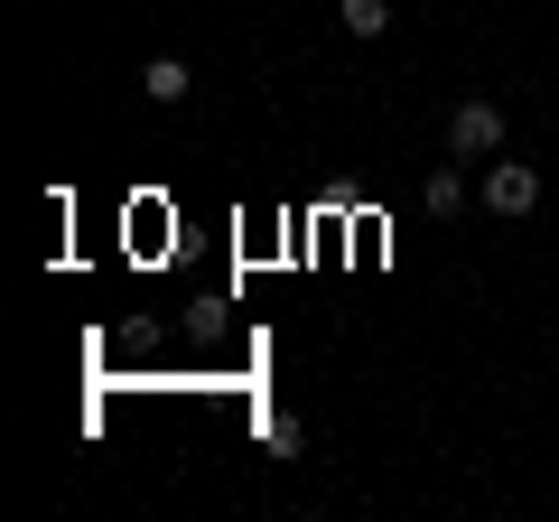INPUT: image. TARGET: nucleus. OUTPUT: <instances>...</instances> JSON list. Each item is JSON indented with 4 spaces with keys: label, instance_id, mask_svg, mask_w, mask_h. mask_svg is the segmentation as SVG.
I'll return each mask as SVG.
<instances>
[{
    "label": "nucleus",
    "instance_id": "obj_1",
    "mask_svg": "<svg viewBox=\"0 0 559 522\" xmlns=\"http://www.w3.org/2000/svg\"><path fill=\"white\" fill-rule=\"evenodd\" d=\"M503 150V103H457L448 112V159H495Z\"/></svg>",
    "mask_w": 559,
    "mask_h": 522
},
{
    "label": "nucleus",
    "instance_id": "obj_2",
    "mask_svg": "<svg viewBox=\"0 0 559 522\" xmlns=\"http://www.w3.org/2000/svg\"><path fill=\"white\" fill-rule=\"evenodd\" d=\"M485 205H495V215H532L540 205V168L532 159H495L485 168Z\"/></svg>",
    "mask_w": 559,
    "mask_h": 522
},
{
    "label": "nucleus",
    "instance_id": "obj_3",
    "mask_svg": "<svg viewBox=\"0 0 559 522\" xmlns=\"http://www.w3.org/2000/svg\"><path fill=\"white\" fill-rule=\"evenodd\" d=\"M140 94H150V103H187V94H197L187 57H150V66H140Z\"/></svg>",
    "mask_w": 559,
    "mask_h": 522
},
{
    "label": "nucleus",
    "instance_id": "obj_4",
    "mask_svg": "<svg viewBox=\"0 0 559 522\" xmlns=\"http://www.w3.org/2000/svg\"><path fill=\"white\" fill-rule=\"evenodd\" d=\"M336 20L355 28V38H382V28H392V0H336Z\"/></svg>",
    "mask_w": 559,
    "mask_h": 522
},
{
    "label": "nucleus",
    "instance_id": "obj_5",
    "mask_svg": "<svg viewBox=\"0 0 559 522\" xmlns=\"http://www.w3.org/2000/svg\"><path fill=\"white\" fill-rule=\"evenodd\" d=\"M419 197H429V215H457V205H466V178H457V168H429Z\"/></svg>",
    "mask_w": 559,
    "mask_h": 522
},
{
    "label": "nucleus",
    "instance_id": "obj_6",
    "mask_svg": "<svg viewBox=\"0 0 559 522\" xmlns=\"http://www.w3.org/2000/svg\"><path fill=\"white\" fill-rule=\"evenodd\" d=\"M261 439H271V458H299V420H289V411H271V429H261Z\"/></svg>",
    "mask_w": 559,
    "mask_h": 522
}]
</instances>
